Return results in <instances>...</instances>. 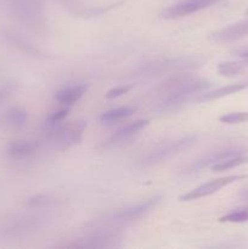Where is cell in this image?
Masks as SVG:
<instances>
[{"mask_svg":"<svg viewBox=\"0 0 248 249\" xmlns=\"http://www.w3.org/2000/svg\"><path fill=\"white\" fill-rule=\"evenodd\" d=\"M211 83L203 78H198L194 73L179 72L160 83L157 88L158 100L155 111L158 113L174 112L184 106L192 96L207 91Z\"/></svg>","mask_w":248,"mask_h":249,"instance_id":"1","label":"cell"},{"mask_svg":"<svg viewBox=\"0 0 248 249\" xmlns=\"http://www.w3.org/2000/svg\"><path fill=\"white\" fill-rule=\"evenodd\" d=\"M204 58L196 55H180L174 57H163L141 66L135 72L134 77L138 78H155L170 73L186 72L202 67Z\"/></svg>","mask_w":248,"mask_h":249,"instance_id":"2","label":"cell"},{"mask_svg":"<svg viewBox=\"0 0 248 249\" xmlns=\"http://www.w3.org/2000/svg\"><path fill=\"white\" fill-rule=\"evenodd\" d=\"M196 141L197 138L195 135L184 136V138L174 139V140L169 141H163V142L158 143L155 147L151 148L150 151H147L145 155L141 156L140 160H138V165L146 168L159 164V163L165 162V160L190 150L196 143Z\"/></svg>","mask_w":248,"mask_h":249,"instance_id":"3","label":"cell"},{"mask_svg":"<svg viewBox=\"0 0 248 249\" xmlns=\"http://www.w3.org/2000/svg\"><path fill=\"white\" fill-rule=\"evenodd\" d=\"M85 126H87L85 122L56 124L51 128H48L49 143L56 150H66L82 140Z\"/></svg>","mask_w":248,"mask_h":249,"instance_id":"4","label":"cell"},{"mask_svg":"<svg viewBox=\"0 0 248 249\" xmlns=\"http://www.w3.org/2000/svg\"><path fill=\"white\" fill-rule=\"evenodd\" d=\"M122 236L108 226L99 225L90 232L85 233L84 237L78 240L79 242L72 245V247L80 248H112L121 245Z\"/></svg>","mask_w":248,"mask_h":249,"instance_id":"5","label":"cell"},{"mask_svg":"<svg viewBox=\"0 0 248 249\" xmlns=\"http://www.w3.org/2000/svg\"><path fill=\"white\" fill-rule=\"evenodd\" d=\"M246 178H247V175H228V177L211 180V181H207L204 184L199 185V186L195 187L194 190L189 191L187 194L182 195L180 197V201L190 202L196 201V199L199 198H204V197H208L211 195L216 194V192L220 191L224 187L229 186V185L233 184L236 181H240L242 179H246Z\"/></svg>","mask_w":248,"mask_h":249,"instance_id":"6","label":"cell"},{"mask_svg":"<svg viewBox=\"0 0 248 249\" xmlns=\"http://www.w3.org/2000/svg\"><path fill=\"white\" fill-rule=\"evenodd\" d=\"M159 199V197H151V198L145 199L140 203L121 209L112 215V223L114 225H122V224H130L140 220L141 218L146 216L151 211L155 209Z\"/></svg>","mask_w":248,"mask_h":249,"instance_id":"7","label":"cell"},{"mask_svg":"<svg viewBox=\"0 0 248 249\" xmlns=\"http://www.w3.org/2000/svg\"><path fill=\"white\" fill-rule=\"evenodd\" d=\"M219 0H182L174 5H170L162 11V17L167 19L179 18V17L189 16L196 14L201 10L208 9L218 2Z\"/></svg>","mask_w":248,"mask_h":249,"instance_id":"8","label":"cell"},{"mask_svg":"<svg viewBox=\"0 0 248 249\" xmlns=\"http://www.w3.org/2000/svg\"><path fill=\"white\" fill-rule=\"evenodd\" d=\"M240 153H245V150H241V148H225V150L218 151V152L208 153L204 157L199 158V160H195L192 164H190L189 168L186 169V173L191 174V173H197L202 169H206V168H211L212 165L216 164L220 160L231 157V156L240 155Z\"/></svg>","mask_w":248,"mask_h":249,"instance_id":"9","label":"cell"},{"mask_svg":"<svg viewBox=\"0 0 248 249\" xmlns=\"http://www.w3.org/2000/svg\"><path fill=\"white\" fill-rule=\"evenodd\" d=\"M246 36H248V19H243L225 28L218 29L211 34V38L215 43H231Z\"/></svg>","mask_w":248,"mask_h":249,"instance_id":"10","label":"cell"},{"mask_svg":"<svg viewBox=\"0 0 248 249\" xmlns=\"http://www.w3.org/2000/svg\"><path fill=\"white\" fill-rule=\"evenodd\" d=\"M148 124H150V121H148V119H138V121L133 122V123L126 124L125 126H123V128H121L119 130H117L116 133L108 139L107 145H121V143L130 140V139L134 138L136 134H139L141 130H143Z\"/></svg>","mask_w":248,"mask_h":249,"instance_id":"11","label":"cell"},{"mask_svg":"<svg viewBox=\"0 0 248 249\" xmlns=\"http://www.w3.org/2000/svg\"><path fill=\"white\" fill-rule=\"evenodd\" d=\"M247 87L248 85L245 84V83L229 84V85H225V87H221V88H218V89L212 90V91L202 92V94H199V96L197 97L196 101L207 102V101H214V100H218V99H223V97L237 94V92L245 90Z\"/></svg>","mask_w":248,"mask_h":249,"instance_id":"12","label":"cell"},{"mask_svg":"<svg viewBox=\"0 0 248 249\" xmlns=\"http://www.w3.org/2000/svg\"><path fill=\"white\" fill-rule=\"evenodd\" d=\"M87 90L88 87L85 84L70 85V87H65L61 90H58L55 95V99L60 104L71 106V105L75 104L87 92Z\"/></svg>","mask_w":248,"mask_h":249,"instance_id":"13","label":"cell"},{"mask_svg":"<svg viewBox=\"0 0 248 249\" xmlns=\"http://www.w3.org/2000/svg\"><path fill=\"white\" fill-rule=\"evenodd\" d=\"M39 142L38 141H32V140H22V141H15L11 145L9 146V152L10 156L16 158H26L29 156L34 155L38 151Z\"/></svg>","mask_w":248,"mask_h":249,"instance_id":"14","label":"cell"},{"mask_svg":"<svg viewBox=\"0 0 248 249\" xmlns=\"http://www.w3.org/2000/svg\"><path fill=\"white\" fill-rule=\"evenodd\" d=\"M6 36L9 38V40L11 41L14 45H16V48H18L19 50L23 51V53H27V55L34 56V57H36V58H45L46 57L45 53H44L40 49L35 48L33 44H31L29 41H27L26 39L18 36L17 34H12V33H10V32H7Z\"/></svg>","mask_w":248,"mask_h":249,"instance_id":"15","label":"cell"},{"mask_svg":"<svg viewBox=\"0 0 248 249\" xmlns=\"http://www.w3.org/2000/svg\"><path fill=\"white\" fill-rule=\"evenodd\" d=\"M27 121H28V114L24 109L15 107V108L10 109L4 117V122L6 125H9L12 129H21L26 125Z\"/></svg>","mask_w":248,"mask_h":249,"instance_id":"16","label":"cell"},{"mask_svg":"<svg viewBox=\"0 0 248 249\" xmlns=\"http://www.w3.org/2000/svg\"><path fill=\"white\" fill-rule=\"evenodd\" d=\"M135 109L133 107H128V106H124V107H117V108L113 109H109V111L105 112L102 113L101 116V122L105 124H111L114 123V122H119L124 118H128L130 117L131 114L134 113Z\"/></svg>","mask_w":248,"mask_h":249,"instance_id":"17","label":"cell"},{"mask_svg":"<svg viewBox=\"0 0 248 249\" xmlns=\"http://www.w3.org/2000/svg\"><path fill=\"white\" fill-rule=\"evenodd\" d=\"M245 163H248V157L245 153H240V155L231 156V157L225 158V160H220L216 164L212 165L211 169L213 172H225V170L232 169V168L238 167V165H242Z\"/></svg>","mask_w":248,"mask_h":249,"instance_id":"18","label":"cell"},{"mask_svg":"<svg viewBox=\"0 0 248 249\" xmlns=\"http://www.w3.org/2000/svg\"><path fill=\"white\" fill-rule=\"evenodd\" d=\"M248 67V60L243 58L242 61H226L218 65V72L224 77H232L238 74Z\"/></svg>","mask_w":248,"mask_h":249,"instance_id":"19","label":"cell"},{"mask_svg":"<svg viewBox=\"0 0 248 249\" xmlns=\"http://www.w3.org/2000/svg\"><path fill=\"white\" fill-rule=\"evenodd\" d=\"M220 223L240 224L248 221V207H238L219 218Z\"/></svg>","mask_w":248,"mask_h":249,"instance_id":"20","label":"cell"},{"mask_svg":"<svg viewBox=\"0 0 248 249\" xmlns=\"http://www.w3.org/2000/svg\"><path fill=\"white\" fill-rule=\"evenodd\" d=\"M219 121L225 124H238L248 122V112H230L219 118Z\"/></svg>","mask_w":248,"mask_h":249,"instance_id":"21","label":"cell"},{"mask_svg":"<svg viewBox=\"0 0 248 249\" xmlns=\"http://www.w3.org/2000/svg\"><path fill=\"white\" fill-rule=\"evenodd\" d=\"M68 113H70V108H61L53 112V113L48 117V119H46V128H51V126L56 125V124L62 123L63 119L68 116Z\"/></svg>","mask_w":248,"mask_h":249,"instance_id":"22","label":"cell"},{"mask_svg":"<svg viewBox=\"0 0 248 249\" xmlns=\"http://www.w3.org/2000/svg\"><path fill=\"white\" fill-rule=\"evenodd\" d=\"M131 89H133V85H119V87L112 88L111 90L107 91L106 99L113 100L117 99V97H121L123 96V95L128 94Z\"/></svg>","mask_w":248,"mask_h":249,"instance_id":"23","label":"cell"},{"mask_svg":"<svg viewBox=\"0 0 248 249\" xmlns=\"http://www.w3.org/2000/svg\"><path fill=\"white\" fill-rule=\"evenodd\" d=\"M241 197H242L243 199H246V201H248V187L241 192Z\"/></svg>","mask_w":248,"mask_h":249,"instance_id":"24","label":"cell"},{"mask_svg":"<svg viewBox=\"0 0 248 249\" xmlns=\"http://www.w3.org/2000/svg\"><path fill=\"white\" fill-rule=\"evenodd\" d=\"M240 56L242 58H246V60H248V50H245V51H242V53H240Z\"/></svg>","mask_w":248,"mask_h":249,"instance_id":"25","label":"cell"},{"mask_svg":"<svg viewBox=\"0 0 248 249\" xmlns=\"http://www.w3.org/2000/svg\"><path fill=\"white\" fill-rule=\"evenodd\" d=\"M246 15H247V16H248V10H247V11H246Z\"/></svg>","mask_w":248,"mask_h":249,"instance_id":"26","label":"cell"}]
</instances>
